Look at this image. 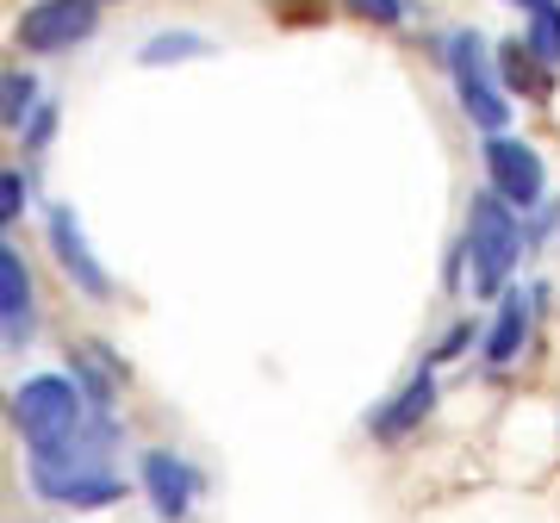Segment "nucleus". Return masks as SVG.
Instances as JSON below:
<instances>
[{
    "label": "nucleus",
    "mask_w": 560,
    "mask_h": 523,
    "mask_svg": "<svg viewBox=\"0 0 560 523\" xmlns=\"http://www.w3.org/2000/svg\"><path fill=\"white\" fill-rule=\"evenodd\" d=\"M361 20H381V25H399L405 20V0H349Z\"/></svg>",
    "instance_id": "obj_19"
},
{
    "label": "nucleus",
    "mask_w": 560,
    "mask_h": 523,
    "mask_svg": "<svg viewBox=\"0 0 560 523\" xmlns=\"http://www.w3.org/2000/svg\"><path fill=\"white\" fill-rule=\"evenodd\" d=\"M523 212L517 206H504L492 187H486L474 212H467V256H474V293L480 300H504V281H511V268L523 262Z\"/></svg>",
    "instance_id": "obj_3"
},
{
    "label": "nucleus",
    "mask_w": 560,
    "mask_h": 523,
    "mask_svg": "<svg viewBox=\"0 0 560 523\" xmlns=\"http://www.w3.org/2000/svg\"><path fill=\"white\" fill-rule=\"evenodd\" d=\"M138 486H143V499H150V511H156L162 523H187L194 504L206 499V474L187 462V455H175V449H150L138 462Z\"/></svg>",
    "instance_id": "obj_5"
},
{
    "label": "nucleus",
    "mask_w": 560,
    "mask_h": 523,
    "mask_svg": "<svg viewBox=\"0 0 560 523\" xmlns=\"http://www.w3.org/2000/svg\"><path fill=\"white\" fill-rule=\"evenodd\" d=\"M50 249H57V268L88 293V300H113V275L94 262V249H88V237H81L75 206H62V200L50 206Z\"/></svg>",
    "instance_id": "obj_8"
},
{
    "label": "nucleus",
    "mask_w": 560,
    "mask_h": 523,
    "mask_svg": "<svg viewBox=\"0 0 560 523\" xmlns=\"http://www.w3.org/2000/svg\"><path fill=\"white\" fill-rule=\"evenodd\" d=\"M69 374L81 381V393H88V405H94V411H113V393H119V362H113L106 349H94V342H88Z\"/></svg>",
    "instance_id": "obj_12"
},
{
    "label": "nucleus",
    "mask_w": 560,
    "mask_h": 523,
    "mask_svg": "<svg viewBox=\"0 0 560 523\" xmlns=\"http://www.w3.org/2000/svg\"><path fill=\"white\" fill-rule=\"evenodd\" d=\"M50 131H57V106L44 101L38 113H32V125H25V150H44V143H50Z\"/></svg>",
    "instance_id": "obj_18"
},
{
    "label": "nucleus",
    "mask_w": 560,
    "mask_h": 523,
    "mask_svg": "<svg viewBox=\"0 0 560 523\" xmlns=\"http://www.w3.org/2000/svg\"><path fill=\"white\" fill-rule=\"evenodd\" d=\"M499 75H504V88H517V94H548V69L529 57V44H504Z\"/></svg>",
    "instance_id": "obj_14"
},
{
    "label": "nucleus",
    "mask_w": 560,
    "mask_h": 523,
    "mask_svg": "<svg viewBox=\"0 0 560 523\" xmlns=\"http://www.w3.org/2000/svg\"><path fill=\"white\" fill-rule=\"evenodd\" d=\"M523 13H529V20H536V13H560V0H517Z\"/></svg>",
    "instance_id": "obj_20"
},
{
    "label": "nucleus",
    "mask_w": 560,
    "mask_h": 523,
    "mask_svg": "<svg viewBox=\"0 0 560 523\" xmlns=\"http://www.w3.org/2000/svg\"><path fill=\"white\" fill-rule=\"evenodd\" d=\"M448 75H455V101L460 113L480 125L486 138H499L504 125H511V94L499 88L492 75V57H486V38L480 32H448Z\"/></svg>",
    "instance_id": "obj_4"
},
{
    "label": "nucleus",
    "mask_w": 560,
    "mask_h": 523,
    "mask_svg": "<svg viewBox=\"0 0 560 523\" xmlns=\"http://www.w3.org/2000/svg\"><path fill=\"white\" fill-rule=\"evenodd\" d=\"M194 57H212V38L206 32H156L138 50V62H150V69H162V62H194Z\"/></svg>",
    "instance_id": "obj_13"
},
{
    "label": "nucleus",
    "mask_w": 560,
    "mask_h": 523,
    "mask_svg": "<svg viewBox=\"0 0 560 523\" xmlns=\"http://www.w3.org/2000/svg\"><path fill=\"white\" fill-rule=\"evenodd\" d=\"M529 318H536V300L529 293H504L499 300V318H492V330H486V368H511L523 356V342H529Z\"/></svg>",
    "instance_id": "obj_11"
},
{
    "label": "nucleus",
    "mask_w": 560,
    "mask_h": 523,
    "mask_svg": "<svg viewBox=\"0 0 560 523\" xmlns=\"http://www.w3.org/2000/svg\"><path fill=\"white\" fill-rule=\"evenodd\" d=\"M0 113H7V125H13V131H25V125H32V113H38V81L25 75V69H13V75H7V94H0Z\"/></svg>",
    "instance_id": "obj_15"
},
{
    "label": "nucleus",
    "mask_w": 560,
    "mask_h": 523,
    "mask_svg": "<svg viewBox=\"0 0 560 523\" xmlns=\"http://www.w3.org/2000/svg\"><path fill=\"white\" fill-rule=\"evenodd\" d=\"M94 25H101L94 0H38V7H25L20 44L38 57H57V50H75V44L94 38Z\"/></svg>",
    "instance_id": "obj_7"
},
{
    "label": "nucleus",
    "mask_w": 560,
    "mask_h": 523,
    "mask_svg": "<svg viewBox=\"0 0 560 523\" xmlns=\"http://www.w3.org/2000/svg\"><path fill=\"white\" fill-rule=\"evenodd\" d=\"M430 411H436V374L423 368V374H411V381H405L386 405H374V418H368V437H374L381 449H393V443H405V437H418Z\"/></svg>",
    "instance_id": "obj_9"
},
{
    "label": "nucleus",
    "mask_w": 560,
    "mask_h": 523,
    "mask_svg": "<svg viewBox=\"0 0 560 523\" xmlns=\"http://www.w3.org/2000/svg\"><path fill=\"white\" fill-rule=\"evenodd\" d=\"M474 337H480V324H474V318L448 324V330H442V342H436V349H430V362H455L460 349H474Z\"/></svg>",
    "instance_id": "obj_16"
},
{
    "label": "nucleus",
    "mask_w": 560,
    "mask_h": 523,
    "mask_svg": "<svg viewBox=\"0 0 560 523\" xmlns=\"http://www.w3.org/2000/svg\"><path fill=\"white\" fill-rule=\"evenodd\" d=\"M486 182H492V194H499L504 206L529 212V206H541V194H548V168H541V156L523 138L499 131V138H486Z\"/></svg>",
    "instance_id": "obj_6"
},
{
    "label": "nucleus",
    "mask_w": 560,
    "mask_h": 523,
    "mask_svg": "<svg viewBox=\"0 0 560 523\" xmlns=\"http://www.w3.org/2000/svg\"><path fill=\"white\" fill-rule=\"evenodd\" d=\"M125 430L113 411H94V418L81 423L69 443L57 449H38V455H25V480L38 492L44 504H62V511H106V504H119L131 486L119 480V455Z\"/></svg>",
    "instance_id": "obj_1"
},
{
    "label": "nucleus",
    "mask_w": 560,
    "mask_h": 523,
    "mask_svg": "<svg viewBox=\"0 0 560 523\" xmlns=\"http://www.w3.org/2000/svg\"><path fill=\"white\" fill-rule=\"evenodd\" d=\"M88 418H94V405H88L75 374H32V381H20V393H13V430H20L25 455L69 443Z\"/></svg>",
    "instance_id": "obj_2"
},
{
    "label": "nucleus",
    "mask_w": 560,
    "mask_h": 523,
    "mask_svg": "<svg viewBox=\"0 0 560 523\" xmlns=\"http://www.w3.org/2000/svg\"><path fill=\"white\" fill-rule=\"evenodd\" d=\"M25 212V175H13V168H7V182H0V219L13 224Z\"/></svg>",
    "instance_id": "obj_17"
},
{
    "label": "nucleus",
    "mask_w": 560,
    "mask_h": 523,
    "mask_svg": "<svg viewBox=\"0 0 560 523\" xmlns=\"http://www.w3.org/2000/svg\"><path fill=\"white\" fill-rule=\"evenodd\" d=\"M38 324V293H32V268L13 243H0V337L7 349H25Z\"/></svg>",
    "instance_id": "obj_10"
}]
</instances>
